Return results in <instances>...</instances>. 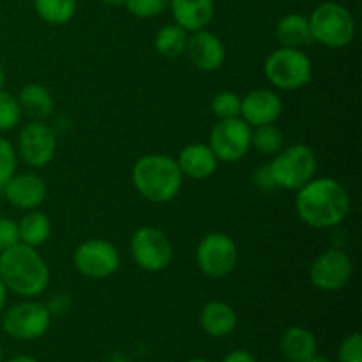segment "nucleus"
<instances>
[{"label":"nucleus","mask_w":362,"mask_h":362,"mask_svg":"<svg viewBox=\"0 0 362 362\" xmlns=\"http://www.w3.org/2000/svg\"><path fill=\"white\" fill-rule=\"evenodd\" d=\"M124 6L133 16L147 20L165 13L170 6V0H124Z\"/></svg>","instance_id":"nucleus-29"},{"label":"nucleus","mask_w":362,"mask_h":362,"mask_svg":"<svg viewBox=\"0 0 362 362\" xmlns=\"http://www.w3.org/2000/svg\"><path fill=\"white\" fill-rule=\"evenodd\" d=\"M173 21L186 32L207 28L214 18V0H170Z\"/></svg>","instance_id":"nucleus-18"},{"label":"nucleus","mask_w":362,"mask_h":362,"mask_svg":"<svg viewBox=\"0 0 362 362\" xmlns=\"http://www.w3.org/2000/svg\"><path fill=\"white\" fill-rule=\"evenodd\" d=\"M306 362H331L327 359V357H324V356H318V354H315L313 357H310V359H308Z\"/></svg>","instance_id":"nucleus-38"},{"label":"nucleus","mask_w":362,"mask_h":362,"mask_svg":"<svg viewBox=\"0 0 362 362\" xmlns=\"http://www.w3.org/2000/svg\"><path fill=\"white\" fill-rule=\"evenodd\" d=\"M240 95L233 90H221L212 98L211 110L218 120L240 117Z\"/></svg>","instance_id":"nucleus-27"},{"label":"nucleus","mask_w":362,"mask_h":362,"mask_svg":"<svg viewBox=\"0 0 362 362\" xmlns=\"http://www.w3.org/2000/svg\"><path fill=\"white\" fill-rule=\"evenodd\" d=\"M129 251L134 264L145 272L165 271L173 260L172 240L156 226L138 228L131 237Z\"/></svg>","instance_id":"nucleus-9"},{"label":"nucleus","mask_w":362,"mask_h":362,"mask_svg":"<svg viewBox=\"0 0 362 362\" xmlns=\"http://www.w3.org/2000/svg\"><path fill=\"white\" fill-rule=\"evenodd\" d=\"M18 235H20L21 244L37 250L52 235V221L45 212L37 209L27 211L23 218L18 221Z\"/></svg>","instance_id":"nucleus-23"},{"label":"nucleus","mask_w":362,"mask_h":362,"mask_svg":"<svg viewBox=\"0 0 362 362\" xmlns=\"http://www.w3.org/2000/svg\"><path fill=\"white\" fill-rule=\"evenodd\" d=\"M46 306L52 311V315H62L64 311L69 310V299L66 296H55Z\"/></svg>","instance_id":"nucleus-35"},{"label":"nucleus","mask_w":362,"mask_h":362,"mask_svg":"<svg viewBox=\"0 0 362 362\" xmlns=\"http://www.w3.org/2000/svg\"><path fill=\"white\" fill-rule=\"evenodd\" d=\"M184 55L189 59V62L197 69L205 71V73H214V71L221 69L223 64H225L226 48L214 32L204 28V30L191 32Z\"/></svg>","instance_id":"nucleus-14"},{"label":"nucleus","mask_w":362,"mask_h":362,"mask_svg":"<svg viewBox=\"0 0 362 362\" xmlns=\"http://www.w3.org/2000/svg\"><path fill=\"white\" fill-rule=\"evenodd\" d=\"M279 350L286 362H306L317 354V338L310 329L293 325L283 332Z\"/></svg>","instance_id":"nucleus-20"},{"label":"nucleus","mask_w":362,"mask_h":362,"mask_svg":"<svg viewBox=\"0 0 362 362\" xmlns=\"http://www.w3.org/2000/svg\"><path fill=\"white\" fill-rule=\"evenodd\" d=\"M264 74L269 83L279 90H299L313 78V64L303 48L279 46L265 59Z\"/></svg>","instance_id":"nucleus-6"},{"label":"nucleus","mask_w":362,"mask_h":362,"mask_svg":"<svg viewBox=\"0 0 362 362\" xmlns=\"http://www.w3.org/2000/svg\"><path fill=\"white\" fill-rule=\"evenodd\" d=\"M133 186L152 204H168L182 189L184 175L177 159L165 154L141 156L131 170Z\"/></svg>","instance_id":"nucleus-3"},{"label":"nucleus","mask_w":362,"mask_h":362,"mask_svg":"<svg viewBox=\"0 0 362 362\" xmlns=\"http://www.w3.org/2000/svg\"><path fill=\"white\" fill-rule=\"evenodd\" d=\"M7 362H39V361L34 359V357H30V356H16Z\"/></svg>","instance_id":"nucleus-37"},{"label":"nucleus","mask_w":362,"mask_h":362,"mask_svg":"<svg viewBox=\"0 0 362 362\" xmlns=\"http://www.w3.org/2000/svg\"><path fill=\"white\" fill-rule=\"evenodd\" d=\"M221 362H257V357H255L251 352H247V350L237 349L226 354Z\"/></svg>","instance_id":"nucleus-34"},{"label":"nucleus","mask_w":362,"mask_h":362,"mask_svg":"<svg viewBox=\"0 0 362 362\" xmlns=\"http://www.w3.org/2000/svg\"><path fill=\"white\" fill-rule=\"evenodd\" d=\"M276 41L285 48H303L311 45L313 37H311L308 16L300 13L285 14L276 25Z\"/></svg>","instance_id":"nucleus-21"},{"label":"nucleus","mask_w":362,"mask_h":362,"mask_svg":"<svg viewBox=\"0 0 362 362\" xmlns=\"http://www.w3.org/2000/svg\"><path fill=\"white\" fill-rule=\"evenodd\" d=\"M187 37H189V32H186L177 23L165 25L156 32L154 48L159 55L166 59H177L186 53Z\"/></svg>","instance_id":"nucleus-24"},{"label":"nucleus","mask_w":362,"mask_h":362,"mask_svg":"<svg viewBox=\"0 0 362 362\" xmlns=\"http://www.w3.org/2000/svg\"><path fill=\"white\" fill-rule=\"evenodd\" d=\"M18 103H20L21 113L28 115L34 120H46L55 110L52 92L39 83H28L18 92Z\"/></svg>","instance_id":"nucleus-22"},{"label":"nucleus","mask_w":362,"mask_h":362,"mask_svg":"<svg viewBox=\"0 0 362 362\" xmlns=\"http://www.w3.org/2000/svg\"><path fill=\"white\" fill-rule=\"evenodd\" d=\"M177 165L184 177H189L193 180H205L214 175L219 161L209 144H189L179 152Z\"/></svg>","instance_id":"nucleus-17"},{"label":"nucleus","mask_w":362,"mask_h":362,"mask_svg":"<svg viewBox=\"0 0 362 362\" xmlns=\"http://www.w3.org/2000/svg\"><path fill=\"white\" fill-rule=\"evenodd\" d=\"M251 147L262 156H276L285 147V136L283 131L274 124L253 127L251 133Z\"/></svg>","instance_id":"nucleus-26"},{"label":"nucleus","mask_w":362,"mask_h":362,"mask_svg":"<svg viewBox=\"0 0 362 362\" xmlns=\"http://www.w3.org/2000/svg\"><path fill=\"white\" fill-rule=\"evenodd\" d=\"M6 299H7V288L4 286L2 279H0V313H2L4 306H6Z\"/></svg>","instance_id":"nucleus-36"},{"label":"nucleus","mask_w":362,"mask_h":362,"mask_svg":"<svg viewBox=\"0 0 362 362\" xmlns=\"http://www.w3.org/2000/svg\"><path fill=\"white\" fill-rule=\"evenodd\" d=\"M18 154L14 145L7 138L0 136V189L7 184V180L16 173Z\"/></svg>","instance_id":"nucleus-30"},{"label":"nucleus","mask_w":362,"mask_h":362,"mask_svg":"<svg viewBox=\"0 0 362 362\" xmlns=\"http://www.w3.org/2000/svg\"><path fill=\"white\" fill-rule=\"evenodd\" d=\"M186 362H211V361H207V359H189Z\"/></svg>","instance_id":"nucleus-41"},{"label":"nucleus","mask_w":362,"mask_h":362,"mask_svg":"<svg viewBox=\"0 0 362 362\" xmlns=\"http://www.w3.org/2000/svg\"><path fill=\"white\" fill-rule=\"evenodd\" d=\"M272 158L274 159L269 163V172L276 187L297 191L317 175V154L313 148L304 144L283 147Z\"/></svg>","instance_id":"nucleus-5"},{"label":"nucleus","mask_w":362,"mask_h":362,"mask_svg":"<svg viewBox=\"0 0 362 362\" xmlns=\"http://www.w3.org/2000/svg\"><path fill=\"white\" fill-rule=\"evenodd\" d=\"M21 108L18 103L16 95L11 92L0 90V131H11L20 124L21 120Z\"/></svg>","instance_id":"nucleus-28"},{"label":"nucleus","mask_w":362,"mask_h":362,"mask_svg":"<svg viewBox=\"0 0 362 362\" xmlns=\"http://www.w3.org/2000/svg\"><path fill=\"white\" fill-rule=\"evenodd\" d=\"M18 243H20L18 223L14 219L0 216V251L9 250V247H13Z\"/></svg>","instance_id":"nucleus-32"},{"label":"nucleus","mask_w":362,"mask_h":362,"mask_svg":"<svg viewBox=\"0 0 362 362\" xmlns=\"http://www.w3.org/2000/svg\"><path fill=\"white\" fill-rule=\"evenodd\" d=\"M34 9L45 23L59 27L73 20L78 0H34Z\"/></svg>","instance_id":"nucleus-25"},{"label":"nucleus","mask_w":362,"mask_h":362,"mask_svg":"<svg viewBox=\"0 0 362 362\" xmlns=\"http://www.w3.org/2000/svg\"><path fill=\"white\" fill-rule=\"evenodd\" d=\"M4 85H6V71H4L2 64H0V90L4 88Z\"/></svg>","instance_id":"nucleus-39"},{"label":"nucleus","mask_w":362,"mask_h":362,"mask_svg":"<svg viewBox=\"0 0 362 362\" xmlns=\"http://www.w3.org/2000/svg\"><path fill=\"white\" fill-rule=\"evenodd\" d=\"M7 202L21 211H34L46 200L48 187L37 173H14L2 187Z\"/></svg>","instance_id":"nucleus-16"},{"label":"nucleus","mask_w":362,"mask_h":362,"mask_svg":"<svg viewBox=\"0 0 362 362\" xmlns=\"http://www.w3.org/2000/svg\"><path fill=\"white\" fill-rule=\"evenodd\" d=\"M73 265L85 278L105 279L120 269V253L108 240L87 239L74 250Z\"/></svg>","instance_id":"nucleus-10"},{"label":"nucleus","mask_w":362,"mask_h":362,"mask_svg":"<svg viewBox=\"0 0 362 362\" xmlns=\"http://www.w3.org/2000/svg\"><path fill=\"white\" fill-rule=\"evenodd\" d=\"M281 112V98L271 88H255L240 99V119L251 127L276 124Z\"/></svg>","instance_id":"nucleus-15"},{"label":"nucleus","mask_w":362,"mask_h":362,"mask_svg":"<svg viewBox=\"0 0 362 362\" xmlns=\"http://www.w3.org/2000/svg\"><path fill=\"white\" fill-rule=\"evenodd\" d=\"M237 260H239V247L228 233H207L198 243L197 265L202 274L207 276V278H226L235 271Z\"/></svg>","instance_id":"nucleus-8"},{"label":"nucleus","mask_w":362,"mask_h":362,"mask_svg":"<svg viewBox=\"0 0 362 362\" xmlns=\"http://www.w3.org/2000/svg\"><path fill=\"white\" fill-rule=\"evenodd\" d=\"M313 42L325 48H345L356 37V18L338 2H322L308 16Z\"/></svg>","instance_id":"nucleus-4"},{"label":"nucleus","mask_w":362,"mask_h":362,"mask_svg":"<svg viewBox=\"0 0 362 362\" xmlns=\"http://www.w3.org/2000/svg\"><path fill=\"white\" fill-rule=\"evenodd\" d=\"M2 357H4L2 356V349H0V362H2Z\"/></svg>","instance_id":"nucleus-42"},{"label":"nucleus","mask_w":362,"mask_h":362,"mask_svg":"<svg viewBox=\"0 0 362 362\" xmlns=\"http://www.w3.org/2000/svg\"><path fill=\"white\" fill-rule=\"evenodd\" d=\"M200 327L212 338H226L237 329V313L225 300H211L200 310Z\"/></svg>","instance_id":"nucleus-19"},{"label":"nucleus","mask_w":362,"mask_h":362,"mask_svg":"<svg viewBox=\"0 0 362 362\" xmlns=\"http://www.w3.org/2000/svg\"><path fill=\"white\" fill-rule=\"evenodd\" d=\"M285 362H286V361H285Z\"/></svg>","instance_id":"nucleus-43"},{"label":"nucleus","mask_w":362,"mask_h":362,"mask_svg":"<svg viewBox=\"0 0 362 362\" xmlns=\"http://www.w3.org/2000/svg\"><path fill=\"white\" fill-rule=\"evenodd\" d=\"M339 362H362V336L359 332L346 336L338 350Z\"/></svg>","instance_id":"nucleus-31"},{"label":"nucleus","mask_w":362,"mask_h":362,"mask_svg":"<svg viewBox=\"0 0 362 362\" xmlns=\"http://www.w3.org/2000/svg\"><path fill=\"white\" fill-rule=\"evenodd\" d=\"M354 274V262L343 250L331 247L318 255L310 267V279L322 292H338L345 288Z\"/></svg>","instance_id":"nucleus-13"},{"label":"nucleus","mask_w":362,"mask_h":362,"mask_svg":"<svg viewBox=\"0 0 362 362\" xmlns=\"http://www.w3.org/2000/svg\"><path fill=\"white\" fill-rule=\"evenodd\" d=\"M52 311L45 303L27 299L13 304L2 317V331L18 341H34L42 338L52 325Z\"/></svg>","instance_id":"nucleus-7"},{"label":"nucleus","mask_w":362,"mask_h":362,"mask_svg":"<svg viewBox=\"0 0 362 362\" xmlns=\"http://www.w3.org/2000/svg\"><path fill=\"white\" fill-rule=\"evenodd\" d=\"M101 2L108 4V6H124V0H101Z\"/></svg>","instance_id":"nucleus-40"},{"label":"nucleus","mask_w":362,"mask_h":362,"mask_svg":"<svg viewBox=\"0 0 362 362\" xmlns=\"http://www.w3.org/2000/svg\"><path fill=\"white\" fill-rule=\"evenodd\" d=\"M350 209L349 191L332 177H315L297 189V216L311 228L327 230L341 225L349 218Z\"/></svg>","instance_id":"nucleus-1"},{"label":"nucleus","mask_w":362,"mask_h":362,"mask_svg":"<svg viewBox=\"0 0 362 362\" xmlns=\"http://www.w3.org/2000/svg\"><path fill=\"white\" fill-rule=\"evenodd\" d=\"M49 267L35 247L18 243L0 251V279L4 286L25 299L42 296L49 286Z\"/></svg>","instance_id":"nucleus-2"},{"label":"nucleus","mask_w":362,"mask_h":362,"mask_svg":"<svg viewBox=\"0 0 362 362\" xmlns=\"http://www.w3.org/2000/svg\"><path fill=\"white\" fill-rule=\"evenodd\" d=\"M251 133L253 127L240 117L218 120L209 134V147L212 148L218 161H240L251 148Z\"/></svg>","instance_id":"nucleus-11"},{"label":"nucleus","mask_w":362,"mask_h":362,"mask_svg":"<svg viewBox=\"0 0 362 362\" xmlns=\"http://www.w3.org/2000/svg\"><path fill=\"white\" fill-rule=\"evenodd\" d=\"M253 180H255V186H257L260 191H265V193H269V191H272L276 187L274 180H272L271 177V172H269V165L260 166V168L255 172Z\"/></svg>","instance_id":"nucleus-33"},{"label":"nucleus","mask_w":362,"mask_h":362,"mask_svg":"<svg viewBox=\"0 0 362 362\" xmlns=\"http://www.w3.org/2000/svg\"><path fill=\"white\" fill-rule=\"evenodd\" d=\"M57 152V134L45 120L25 124L18 134L16 154L30 168H45Z\"/></svg>","instance_id":"nucleus-12"}]
</instances>
